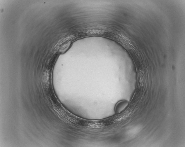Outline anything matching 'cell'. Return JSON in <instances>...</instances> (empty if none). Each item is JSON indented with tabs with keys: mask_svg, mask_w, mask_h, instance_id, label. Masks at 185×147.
<instances>
[{
	"mask_svg": "<svg viewBox=\"0 0 185 147\" xmlns=\"http://www.w3.org/2000/svg\"><path fill=\"white\" fill-rule=\"evenodd\" d=\"M129 102L125 100L119 102L116 106V112L117 113H120L124 111L129 105Z\"/></svg>",
	"mask_w": 185,
	"mask_h": 147,
	"instance_id": "1",
	"label": "cell"
}]
</instances>
